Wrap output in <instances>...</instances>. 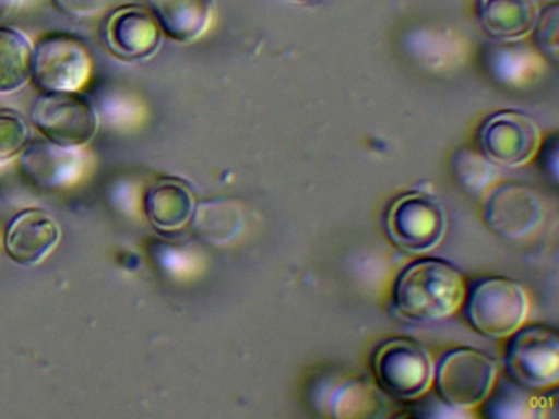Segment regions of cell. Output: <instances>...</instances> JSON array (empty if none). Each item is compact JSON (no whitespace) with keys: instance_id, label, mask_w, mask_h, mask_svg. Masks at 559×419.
Returning <instances> with one entry per match:
<instances>
[{"instance_id":"5bb4252c","label":"cell","mask_w":559,"mask_h":419,"mask_svg":"<svg viewBox=\"0 0 559 419\" xmlns=\"http://www.w3.org/2000/svg\"><path fill=\"white\" fill-rule=\"evenodd\" d=\"M146 216L156 231L175 235L191 223L195 203L188 183L178 179H162L146 193Z\"/></svg>"},{"instance_id":"6da1fadb","label":"cell","mask_w":559,"mask_h":419,"mask_svg":"<svg viewBox=\"0 0 559 419\" xmlns=\"http://www.w3.org/2000/svg\"><path fill=\"white\" fill-rule=\"evenodd\" d=\"M463 275L444 261L421 259L399 274L392 290L394 310L405 320L438 321L463 304Z\"/></svg>"},{"instance_id":"603a6c76","label":"cell","mask_w":559,"mask_h":419,"mask_svg":"<svg viewBox=\"0 0 559 419\" xmlns=\"http://www.w3.org/2000/svg\"><path fill=\"white\" fill-rule=\"evenodd\" d=\"M51 2L60 12L74 19H91L103 13L112 0H51Z\"/></svg>"},{"instance_id":"8992f818","label":"cell","mask_w":559,"mask_h":419,"mask_svg":"<svg viewBox=\"0 0 559 419\" xmlns=\"http://www.w3.org/2000/svg\"><path fill=\"white\" fill-rule=\"evenodd\" d=\"M506 367L510 379L528 390H546L559 380V339L543 326H520L510 334Z\"/></svg>"},{"instance_id":"44dd1931","label":"cell","mask_w":559,"mask_h":419,"mask_svg":"<svg viewBox=\"0 0 559 419\" xmlns=\"http://www.w3.org/2000/svg\"><path fill=\"white\" fill-rule=\"evenodd\" d=\"M28 141V127L19 111L0 110V164L9 163L24 151Z\"/></svg>"},{"instance_id":"5b68a950","label":"cell","mask_w":559,"mask_h":419,"mask_svg":"<svg viewBox=\"0 0 559 419\" xmlns=\"http://www.w3.org/2000/svg\"><path fill=\"white\" fill-rule=\"evenodd\" d=\"M497 367L490 357L476 349L448 352L435 369V383L443 402L454 409L483 405L496 383Z\"/></svg>"},{"instance_id":"9a60e30c","label":"cell","mask_w":559,"mask_h":419,"mask_svg":"<svg viewBox=\"0 0 559 419\" xmlns=\"http://www.w3.org/2000/svg\"><path fill=\"white\" fill-rule=\"evenodd\" d=\"M477 20L496 39H516L532 32L536 10L533 0H477Z\"/></svg>"},{"instance_id":"7c38bea8","label":"cell","mask_w":559,"mask_h":419,"mask_svg":"<svg viewBox=\"0 0 559 419\" xmlns=\"http://www.w3.org/2000/svg\"><path fill=\"white\" fill-rule=\"evenodd\" d=\"M57 219L44 210L22 212L5 232V251L17 264L31 267L40 264L60 242Z\"/></svg>"},{"instance_id":"4fadbf2b","label":"cell","mask_w":559,"mask_h":419,"mask_svg":"<svg viewBox=\"0 0 559 419\" xmlns=\"http://www.w3.org/2000/svg\"><path fill=\"white\" fill-rule=\"evenodd\" d=\"M150 12L168 38L192 43L205 35L214 20V0H148Z\"/></svg>"},{"instance_id":"9c48e42d","label":"cell","mask_w":559,"mask_h":419,"mask_svg":"<svg viewBox=\"0 0 559 419\" xmlns=\"http://www.w3.org/2000/svg\"><path fill=\"white\" fill-rule=\"evenodd\" d=\"M484 156L497 166L520 167L528 164L542 146V131L532 117L506 110L492 115L480 128Z\"/></svg>"},{"instance_id":"ffe728a7","label":"cell","mask_w":559,"mask_h":419,"mask_svg":"<svg viewBox=\"0 0 559 419\" xmlns=\"http://www.w3.org/2000/svg\"><path fill=\"white\" fill-rule=\"evenodd\" d=\"M451 164H453V173L457 183L474 195L489 189L497 177V164L474 151H457L453 154Z\"/></svg>"},{"instance_id":"d4e9b609","label":"cell","mask_w":559,"mask_h":419,"mask_svg":"<svg viewBox=\"0 0 559 419\" xmlns=\"http://www.w3.org/2000/svg\"><path fill=\"white\" fill-rule=\"evenodd\" d=\"M300 2H316V0H300Z\"/></svg>"},{"instance_id":"277c9868","label":"cell","mask_w":559,"mask_h":419,"mask_svg":"<svg viewBox=\"0 0 559 419\" xmlns=\"http://www.w3.org/2000/svg\"><path fill=\"white\" fill-rule=\"evenodd\" d=\"M31 118L50 143L68 149L90 144L99 128L96 108L78 92L40 95Z\"/></svg>"},{"instance_id":"2e32d148","label":"cell","mask_w":559,"mask_h":419,"mask_svg":"<svg viewBox=\"0 0 559 419\" xmlns=\"http://www.w3.org/2000/svg\"><path fill=\"white\" fill-rule=\"evenodd\" d=\"M245 223V206L238 200L225 196L199 203L191 218L195 235L217 246L234 241L243 231Z\"/></svg>"},{"instance_id":"52a82bcc","label":"cell","mask_w":559,"mask_h":419,"mask_svg":"<svg viewBox=\"0 0 559 419\" xmlns=\"http://www.w3.org/2000/svg\"><path fill=\"white\" fill-rule=\"evenodd\" d=\"M379 388L397 399L418 398L433 383L435 366L425 347L411 339H392L374 357Z\"/></svg>"},{"instance_id":"8fae6325","label":"cell","mask_w":559,"mask_h":419,"mask_svg":"<svg viewBox=\"0 0 559 419\" xmlns=\"http://www.w3.org/2000/svg\"><path fill=\"white\" fill-rule=\"evenodd\" d=\"M162 28L145 7L126 5L114 10L107 20L106 43L117 58L140 61L162 46Z\"/></svg>"},{"instance_id":"7402d4cb","label":"cell","mask_w":559,"mask_h":419,"mask_svg":"<svg viewBox=\"0 0 559 419\" xmlns=\"http://www.w3.org/2000/svg\"><path fill=\"white\" fill-rule=\"evenodd\" d=\"M558 3H549L543 9L539 16H536L533 32H535V41L545 55L558 58Z\"/></svg>"},{"instance_id":"ba28073f","label":"cell","mask_w":559,"mask_h":419,"mask_svg":"<svg viewBox=\"0 0 559 419\" xmlns=\"http://www.w3.org/2000/svg\"><path fill=\"white\" fill-rule=\"evenodd\" d=\"M389 238L402 251L424 254L440 244L447 231L443 205L425 193H407L395 200L385 216Z\"/></svg>"},{"instance_id":"3957f363","label":"cell","mask_w":559,"mask_h":419,"mask_svg":"<svg viewBox=\"0 0 559 419\" xmlns=\"http://www.w3.org/2000/svg\"><path fill=\"white\" fill-rule=\"evenodd\" d=\"M528 311L525 288L503 277L477 282L466 301V318L471 326L489 337H509L523 326Z\"/></svg>"},{"instance_id":"ac0fdd59","label":"cell","mask_w":559,"mask_h":419,"mask_svg":"<svg viewBox=\"0 0 559 419\" xmlns=\"http://www.w3.org/2000/svg\"><path fill=\"white\" fill-rule=\"evenodd\" d=\"M381 390L368 380H348L333 390L329 398V412L333 418H381L385 412Z\"/></svg>"},{"instance_id":"e0dca14e","label":"cell","mask_w":559,"mask_h":419,"mask_svg":"<svg viewBox=\"0 0 559 419\" xmlns=\"http://www.w3.org/2000/svg\"><path fill=\"white\" fill-rule=\"evenodd\" d=\"M73 149L53 143H35L25 149L21 169L27 180L40 187H57L71 179L76 170Z\"/></svg>"},{"instance_id":"d6986e66","label":"cell","mask_w":559,"mask_h":419,"mask_svg":"<svg viewBox=\"0 0 559 419\" xmlns=\"http://www.w3.org/2000/svg\"><path fill=\"white\" fill-rule=\"evenodd\" d=\"M31 39L17 28L0 25V94L19 91L31 81Z\"/></svg>"},{"instance_id":"cb8c5ba5","label":"cell","mask_w":559,"mask_h":419,"mask_svg":"<svg viewBox=\"0 0 559 419\" xmlns=\"http://www.w3.org/2000/svg\"><path fill=\"white\" fill-rule=\"evenodd\" d=\"M24 0H0V25L8 22L21 9Z\"/></svg>"},{"instance_id":"30bf717a","label":"cell","mask_w":559,"mask_h":419,"mask_svg":"<svg viewBox=\"0 0 559 419\" xmlns=\"http://www.w3.org/2000/svg\"><path fill=\"white\" fill-rule=\"evenodd\" d=\"M535 190L520 183H500L484 199L483 218L500 238L522 239L536 231L545 215Z\"/></svg>"},{"instance_id":"7a4b0ae2","label":"cell","mask_w":559,"mask_h":419,"mask_svg":"<svg viewBox=\"0 0 559 419\" xmlns=\"http://www.w3.org/2000/svg\"><path fill=\"white\" fill-rule=\"evenodd\" d=\"M93 74L90 49L76 36L50 33L41 36L32 52L31 79L44 94L80 92Z\"/></svg>"}]
</instances>
